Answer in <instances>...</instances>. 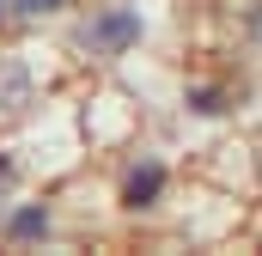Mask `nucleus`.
Segmentation results:
<instances>
[{
    "instance_id": "f257e3e1",
    "label": "nucleus",
    "mask_w": 262,
    "mask_h": 256,
    "mask_svg": "<svg viewBox=\"0 0 262 256\" xmlns=\"http://www.w3.org/2000/svg\"><path fill=\"white\" fill-rule=\"evenodd\" d=\"M98 37H104V43H128V37H134V18H128V12H110V18L98 25Z\"/></svg>"
},
{
    "instance_id": "20e7f679",
    "label": "nucleus",
    "mask_w": 262,
    "mask_h": 256,
    "mask_svg": "<svg viewBox=\"0 0 262 256\" xmlns=\"http://www.w3.org/2000/svg\"><path fill=\"white\" fill-rule=\"evenodd\" d=\"M18 6H25V12H37V6H49V0H18Z\"/></svg>"
},
{
    "instance_id": "7ed1b4c3",
    "label": "nucleus",
    "mask_w": 262,
    "mask_h": 256,
    "mask_svg": "<svg viewBox=\"0 0 262 256\" xmlns=\"http://www.w3.org/2000/svg\"><path fill=\"white\" fill-rule=\"evenodd\" d=\"M12 232H18V238H31V232H43V214H37V207H25V214L12 220Z\"/></svg>"
},
{
    "instance_id": "f03ea898",
    "label": "nucleus",
    "mask_w": 262,
    "mask_h": 256,
    "mask_svg": "<svg viewBox=\"0 0 262 256\" xmlns=\"http://www.w3.org/2000/svg\"><path fill=\"white\" fill-rule=\"evenodd\" d=\"M152 189H159V165H146V171H140V177H134V183H128V201H134V207H140V201H146V195H152Z\"/></svg>"
}]
</instances>
